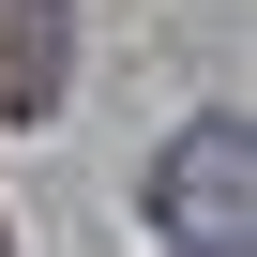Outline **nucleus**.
I'll return each instance as SVG.
<instances>
[{
	"label": "nucleus",
	"instance_id": "nucleus-1",
	"mask_svg": "<svg viewBox=\"0 0 257 257\" xmlns=\"http://www.w3.org/2000/svg\"><path fill=\"white\" fill-rule=\"evenodd\" d=\"M152 197H167V227H182L197 257H242V242H227V212H242V121H197L182 167H167Z\"/></svg>",
	"mask_w": 257,
	"mask_h": 257
},
{
	"label": "nucleus",
	"instance_id": "nucleus-2",
	"mask_svg": "<svg viewBox=\"0 0 257 257\" xmlns=\"http://www.w3.org/2000/svg\"><path fill=\"white\" fill-rule=\"evenodd\" d=\"M76 76V0H0V106H61Z\"/></svg>",
	"mask_w": 257,
	"mask_h": 257
}]
</instances>
